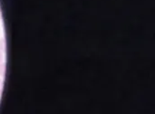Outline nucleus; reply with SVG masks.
Returning a JSON list of instances; mask_svg holds the SVG:
<instances>
[{"instance_id": "obj_1", "label": "nucleus", "mask_w": 155, "mask_h": 114, "mask_svg": "<svg viewBox=\"0 0 155 114\" xmlns=\"http://www.w3.org/2000/svg\"><path fill=\"white\" fill-rule=\"evenodd\" d=\"M4 72H5V65H4V64H0V74L3 75Z\"/></svg>"}, {"instance_id": "obj_2", "label": "nucleus", "mask_w": 155, "mask_h": 114, "mask_svg": "<svg viewBox=\"0 0 155 114\" xmlns=\"http://www.w3.org/2000/svg\"><path fill=\"white\" fill-rule=\"evenodd\" d=\"M0 49H1V50L4 49V40H1V41H0Z\"/></svg>"}, {"instance_id": "obj_3", "label": "nucleus", "mask_w": 155, "mask_h": 114, "mask_svg": "<svg viewBox=\"0 0 155 114\" xmlns=\"http://www.w3.org/2000/svg\"><path fill=\"white\" fill-rule=\"evenodd\" d=\"M1 90H2V82L0 81V92H1Z\"/></svg>"}, {"instance_id": "obj_4", "label": "nucleus", "mask_w": 155, "mask_h": 114, "mask_svg": "<svg viewBox=\"0 0 155 114\" xmlns=\"http://www.w3.org/2000/svg\"><path fill=\"white\" fill-rule=\"evenodd\" d=\"M1 60H2V54L0 53V61H1Z\"/></svg>"}]
</instances>
